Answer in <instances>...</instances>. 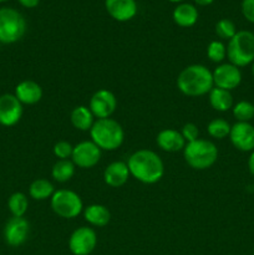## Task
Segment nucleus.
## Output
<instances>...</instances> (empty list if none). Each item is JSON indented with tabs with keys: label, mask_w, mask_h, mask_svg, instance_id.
I'll return each instance as SVG.
<instances>
[{
	"label": "nucleus",
	"mask_w": 254,
	"mask_h": 255,
	"mask_svg": "<svg viewBox=\"0 0 254 255\" xmlns=\"http://www.w3.org/2000/svg\"><path fill=\"white\" fill-rule=\"evenodd\" d=\"M127 167L132 177L144 184H154L164 174V164L161 157L151 149H138L129 156Z\"/></svg>",
	"instance_id": "nucleus-1"
},
{
	"label": "nucleus",
	"mask_w": 254,
	"mask_h": 255,
	"mask_svg": "<svg viewBox=\"0 0 254 255\" xmlns=\"http://www.w3.org/2000/svg\"><path fill=\"white\" fill-rule=\"evenodd\" d=\"M177 87L186 96H203L214 87L213 74L203 65H189L177 77Z\"/></svg>",
	"instance_id": "nucleus-2"
},
{
	"label": "nucleus",
	"mask_w": 254,
	"mask_h": 255,
	"mask_svg": "<svg viewBox=\"0 0 254 255\" xmlns=\"http://www.w3.org/2000/svg\"><path fill=\"white\" fill-rule=\"evenodd\" d=\"M90 136L101 151H115L124 143L125 132L121 125L114 119H100L92 125Z\"/></svg>",
	"instance_id": "nucleus-3"
},
{
	"label": "nucleus",
	"mask_w": 254,
	"mask_h": 255,
	"mask_svg": "<svg viewBox=\"0 0 254 255\" xmlns=\"http://www.w3.org/2000/svg\"><path fill=\"white\" fill-rule=\"evenodd\" d=\"M183 156L192 168L207 169L217 162L218 148L212 141L198 138L186 143L183 148Z\"/></svg>",
	"instance_id": "nucleus-4"
},
{
	"label": "nucleus",
	"mask_w": 254,
	"mask_h": 255,
	"mask_svg": "<svg viewBox=\"0 0 254 255\" xmlns=\"http://www.w3.org/2000/svg\"><path fill=\"white\" fill-rule=\"evenodd\" d=\"M227 57L237 67H244L254 61V34L248 30H241L232 37L227 45Z\"/></svg>",
	"instance_id": "nucleus-5"
},
{
	"label": "nucleus",
	"mask_w": 254,
	"mask_h": 255,
	"mask_svg": "<svg viewBox=\"0 0 254 255\" xmlns=\"http://www.w3.org/2000/svg\"><path fill=\"white\" fill-rule=\"evenodd\" d=\"M26 32V21L21 12L12 7H0V44H14Z\"/></svg>",
	"instance_id": "nucleus-6"
},
{
	"label": "nucleus",
	"mask_w": 254,
	"mask_h": 255,
	"mask_svg": "<svg viewBox=\"0 0 254 255\" xmlns=\"http://www.w3.org/2000/svg\"><path fill=\"white\" fill-rule=\"evenodd\" d=\"M51 208L55 214L65 219L76 218L84 211V203L79 194L70 189L55 191L51 198Z\"/></svg>",
	"instance_id": "nucleus-7"
},
{
	"label": "nucleus",
	"mask_w": 254,
	"mask_h": 255,
	"mask_svg": "<svg viewBox=\"0 0 254 255\" xmlns=\"http://www.w3.org/2000/svg\"><path fill=\"white\" fill-rule=\"evenodd\" d=\"M97 244L96 232L89 227H80L72 232L69 239V248L74 255H89Z\"/></svg>",
	"instance_id": "nucleus-8"
},
{
	"label": "nucleus",
	"mask_w": 254,
	"mask_h": 255,
	"mask_svg": "<svg viewBox=\"0 0 254 255\" xmlns=\"http://www.w3.org/2000/svg\"><path fill=\"white\" fill-rule=\"evenodd\" d=\"M89 109L92 115L100 119H110L117 109V99L110 90L101 89L92 95Z\"/></svg>",
	"instance_id": "nucleus-9"
},
{
	"label": "nucleus",
	"mask_w": 254,
	"mask_h": 255,
	"mask_svg": "<svg viewBox=\"0 0 254 255\" xmlns=\"http://www.w3.org/2000/svg\"><path fill=\"white\" fill-rule=\"evenodd\" d=\"M101 158V149L92 141H82L74 147L71 161L80 168H92Z\"/></svg>",
	"instance_id": "nucleus-10"
},
{
	"label": "nucleus",
	"mask_w": 254,
	"mask_h": 255,
	"mask_svg": "<svg viewBox=\"0 0 254 255\" xmlns=\"http://www.w3.org/2000/svg\"><path fill=\"white\" fill-rule=\"evenodd\" d=\"M213 82L214 86L219 89L232 91L237 89L242 82V71L236 65L231 64H221L217 66L213 72Z\"/></svg>",
	"instance_id": "nucleus-11"
},
{
	"label": "nucleus",
	"mask_w": 254,
	"mask_h": 255,
	"mask_svg": "<svg viewBox=\"0 0 254 255\" xmlns=\"http://www.w3.org/2000/svg\"><path fill=\"white\" fill-rule=\"evenodd\" d=\"M22 116V104L15 95L4 94L0 96V125L15 126Z\"/></svg>",
	"instance_id": "nucleus-12"
},
{
	"label": "nucleus",
	"mask_w": 254,
	"mask_h": 255,
	"mask_svg": "<svg viewBox=\"0 0 254 255\" xmlns=\"http://www.w3.org/2000/svg\"><path fill=\"white\" fill-rule=\"evenodd\" d=\"M30 224L24 217H12L7 221L4 228V239L7 246L20 247L29 237Z\"/></svg>",
	"instance_id": "nucleus-13"
},
{
	"label": "nucleus",
	"mask_w": 254,
	"mask_h": 255,
	"mask_svg": "<svg viewBox=\"0 0 254 255\" xmlns=\"http://www.w3.org/2000/svg\"><path fill=\"white\" fill-rule=\"evenodd\" d=\"M232 144L238 151H254V126L249 122H237L232 126L229 133Z\"/></svg>",
	"instance_id": "nucleus-14"
},
{
	"label": "nucleus",
	"mask_w": 254,
	"mask_h": 255,
	"mask_svg": "<svg viewBox=\"0 0 254 255\" xmlns=\"http://www.w3.org/2000/svg\"><path fill=\"white\" fill-rule=\"evenodd\" d=\"M105 6L112 19L117 21H128L137 14L136 0H105Z\"/></svg>",
	"instance_id": "nucleus-15"
},
{
	"label": "nucleus",
	"mask_w": 254,
	"mask_h": 255,
	"mask_svg": "<svg viewBox=\"0 0 254 255\" xmlns=\"http://www.w3.org/2000/svg\"><path fill=\"white\" fill-rule=\"evenodd\" d=\"M129 176L131 174H129V169L126 162L116 161L109 164L107 168L105 169L104 181L107 186L112 187V188H119L128 181Z\"/></svg>",
	"instance_id": "nucleus-16"
},
{
	"label": "nucleus",
	"mask_w": 254,
	"mask_h": 255,
	"mask_svg": "<svg viewBox=\"0 0 254 255\" xmlns=\"http://www.w3.org/2000/svg\"><path fill=\"white\" fill-rule=\"evenodd\" d=\"M14 95L22 105H35L42 99V89L32 80H24L16 85Z\"/></svg>",
	"instance_id": "nucleus-17"
},
{
	"label": "nucleus",
	"mask_w": 254,
	"mask_h": 255,
	"mask_svg": "<svg viewBox=\"0 0 254 255\" xmlns=\"http://www.w3.org/2000/svg\"><path fill=\"white\" fill-rule=\"evenodd\" d=\"M157 144L161 149L166 152H178L182 151L186 146V141H184L183 136L181 132L176 131L172 128L162 129L156 138Z\"/></svg>",
	"instance_id": "nucleus-18"
},
{
	"label": "nucleus",
	"mask_w": 254,
	"mask_h": 255,
	"mask_svg": "<svg viewBox=\"0 0 254 255\" xmlns=\"http://www.w3.org/2000/svg\"><path fill=\"white\" fill-rule=\"evenodd\" d=\"M173 21L181 27H191L198 20V10L193 4L181 2L173 10Z\"/></svg>",
	"instance_id": "nucleus-19"
},
{
	"label": "nucleus",
	"mask_w": 254,
	"mask_h": 255,
	"mask_svg": "<svg viewBox=\"0 0 254 255\" xmlns=\"http://www.w3.org/2000/svg\"><path fill=\"white\" fill-rule=\"evenodd\" d=\"M85 221L94 227H105L111 221V213L102 204H90L84 209Z\"/></svg>",
	"instance_id": "nucleus-20"
},
{
	"label": "nucleus",
	"mask_w": 254,
	"mask_h": 255,
	"mask_svg": "<svg viewBox=\"0 0 254 255\" xmlns=\"http://www.w3.org/2000/svg\"><path fill=\"white\" fill-rule=\"evenodd\" d=\"M209 104L218 112H227L233 107V96L231 91L214 86L209 92Z\"/></svg>",
	"instance_id": "nucleus-21"
},
{
	"label": "nucleus",
	"mask_w": 254,
	"mask_h": 255,
	"mask_svg": "<svg viewBox=\"0 0 254 255\" xmlns=\"http://www.w3.org/2000/svg\"><path fill=\"white\" fill-rule=\"evenodd\" d=\"M72 126L80 131H90L95 122V116L92 115L91 110L86 106H77L72 110L71 116Z\"/></svg>",
	"instance_id": "nucleus-22"
},
{
	"label": "nucleus",
	"mask_w": 254,
	"mask_h": 255,
	"mask_svg": "<svg viewBox=\"0 0 254 255\" xmlns=\"http://www.w3.org/2000/svg\"><path fill=\"white\" fill-rule=\"evenodd\" d=\"M55 193V188L52 183L47 179L39 178L35 179L29 187V194L35 201H45L47 198H51Z\"/></svg>",
	"instance_id": "nucleus-23"
},
{
	"label": "nucleus",
	"mask_w": 254,
	"mask_h": 255,
	"mask_svg": "<svg viewBox=\"0 0 254 255\" xmlns=\"http://www.w3.org/2000/svg\"><path fill=\"white\" fill-rule=\"evenodd\" d=\"M75 164L70 159H59L56 163L52 166L51 176L52 178L60 183L70 181L75 174Z\"/></svg>",
	"instance_id": "nucleus-24"
},
{
	"label": "nucleus",
	"mask_w": 254,
	"mask_h": 255,
	"mask_svg": "<svg viewBox=\"0 0 254 255\" xmlns=\"http://www.w3.org/2000/svg\"><path fill=\"white\" fill-rule=\"evenodd\" d=\"M7 208L12 217H24L29 208V201L27 197L21 192H15L10 196L7 201Z\"/></svg>",
	"instance_id": "nucleus-25"
},
{
	"label": "nucleus",
	"mask_w": 254,
	"mask_h": 255,
	"mask_svg": "<svg viewBox=\"0 0 254 255\" xmlns=\"http://www.w3.org/2000/svg\"><path fill=\"white\" fill-rule=\"evenodd\" d=\"M237 122H249L254 117V104L249 101H239L232 107Z\"/></svg>",
	"instance_id": "nucleus-26"
},
{
	"label": "nucleus",
	"mask_w": 254,
	"mask_h": 255,
	"mask_svg": "<svg viewBox=\"0 0 254 255\" xmlns=\"http://www.w3.org/2000/svg\"><path fill=\"white\" fill-rule=\"evenodd\" d=\"M231 125L223 119L212 120L208 124V127H207L209 136H212L213 138L217 139H223L226 138V137H228L229 133H231Z\"/></svg>",
	"instance_id": "nucleus-27"
},
{
	"label": "nucleus",
	"mask_w": 254,
	"mask_h": 255,
	"mask_svg": "<svg viewBox=\"0 0 254 255\" xmlns=\"http://www.w3.org/2000/svg\"><path fill=\"white\" fill-rule=\"evenodd\" d=\"M207 56L212 62L221 64L227 57V46L219 40L211 41L207 47Z\"/></svg>",
	"instance_id": "nucleus-28"
},
{
	"label": "nucleus",
	"mask_w": 254,
	"mask_h": 255,
	"mask_svg": "<svg viewBox=\"0 0 254 255\" xmlns=\"http://www.w3.org/2000/svg\"><path fill=\"white\" fill-rule=\"evenodd\" d=\"M216 34L223 40H231L237 34V27L232 20L221 19L216 24Z\"/></svg>",
	"instance_id": "nucleus-29"
},
{
	"label": "nucleus",
	"mask_w": 254,
	"mask_h": 255,
	"mask_svg": "<svg viewBox=\"0 0 254 255\" xmlns=\"http://www.w3.org/2000/svg\"><path fill=\"white\" fill-rule=\"evenodd\" d=\"M72 151H74V147L67 141H59L54 146V154L59 159L71 158Z\"/></svg>",
	"instance_id": "nucleus-30"
},
{
	"label": "nucleus",
	"mask_w": 254,
	"mask_h": 255,
	"mask_svg": "<svg viewBox=\"0 0 254 255\" xmlns=\"http://www.w3.org/2000/svg\"><path fill=\"white\" fill-rule=\"evenodd\" d=\"M181 134L183 136L186 143L196 141V139H198V134H199L198 127H197V125L189 122V124H186L183 127H182Z\"/></svg>",
	"instance_id": "nucleus-31"
},
{
	"label": "nucleus",
	"mask_w": 254,
	"mask_h": 255,
	"mask_svg": "<svg viewBox=\"0 0 254 255\" xmlns=\"http://www.w3.org/2000/svg\"><path fill=\"white\" fill-rule=\"evenodd\" d=\"M242 14L249 22L254 24V0L242 1Z\"/></svg>",
	"instance_id": "nucleus-32"
},
{
	"label": "nucleus",
	"mask_w": 254,
	"mask_h": 255,
	"mask_svg": "<svg viewBox=\"0 0 254 255\" xmlns=\"http://www.w3.org/2000/svg\"><path fill=\"white\" fill-rule=\"evenodd\" d=\"M20 4L24 7H27V9H32V7H36L39 5L40 0H17Z\"/></svg>",
	"instance_id": "nucleus-33"
},
{
	"label": "nucleus",
	"mask_w": 254,
	"mask_h": 255,
	"mask_svg": "<svg viewBox=\"0 0 254 255\" xmlns=\"http://www.w3.org/2000/svg\"><path fill=\"white\" fill-rule=\"evenodd\" d=\"M248 169L251 172V174L254 176V151L251 152V156L248 158Z\"/></svg>",
	"instance_id": "nucleus-34"
},
{
	"label": "nucleus",
	"mask_w": 254,
	"mask_h": 255,
	"mask_svg": "<svg viewBox=\"0 0 254 255\" xmlns=\"http://www.w3.org/2000/svg\"><path fill=\"white\" fill-rule=\"evenodd\" d=\"M193 1L201 6H207V5H211L214 0H193Z\"/></svg>",
	"instance_id": "nucleus-35"
},
{
	"label": "nucleus",
	"mask_w": 254,
	"mask_h": 255,
	"mask_svg": "<svg viewBox=\"0 0 254 255\" xmlns=\"http://www.w3.org/2000/svg\"><path fill=\"white\" fill-rule=\"evenodd\" d=\"M168 1H171V2H182L183 0H168Z\"/></svg>",
	"instance_id": "nucleus-36"
},
{
	"label": "nucleus",
	"mask_w": 254,
	"mask_h": 255,
	"mask_svg": "<svg viewBox=\"0 0 254 255\" xmlns=\"http://www.w3.org/2000/svg\"><path fill=\"white\" fill-rule=\"evenodd\" d=\"M252 74H253V76H254V61L252 62Z\"/></svg>",
	"instance_id": "nucleus-37"
},
{
	"label": "nucleus",
	"mask_w": 254,
	"mask_h": 255,
	"mask_svg": "<svg viewBox=\"0 0 254 255\" xmlns=\"http://www.w3.org/2000/svg\"><path fill=\"white\" fill-rule=\"evenodd\" d=\"M5 1H7V0H0V2H5Z\"/></svg>",
	"instance_id": "nucleus-38"
},
{
	"label": "nucleus",
	"mask_w": 254,
	"mask_h": 255,
	"mask_svg": "<svg viewBox=\"0 0 254 255\" xmlns=\"http://www.w3.org/2000/svg\"><path fill=\"white\" fill-rule=\"evenodd\" d=\"M253 255H254V252H253Z\"/></svg>",
	"instance_id": "nucleus-39"
}]
</instances>
